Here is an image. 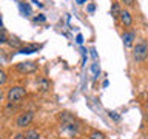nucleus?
I'll use <instances>...</instances> for the list:
<instances>
[{
    "instance_id": "12",
    "label": "nucleus",
    "mask_w": 148,
    "mask_h": 139,
    "mask_svg": "<svg viewBox=\"0 0 148 139\" xmlns=\"http://www.w3.org/2000/svg\"><path fill=\"white\" fill-rule=\"evenodd\" d=\"M90 139H105V136H103V133H100V131H92Z\"/></svg>"
},
{
    "instance_id": "18",
    "label": "nucleus",
    "mask_w": 148,
    "mask_h": 139,
    "mask_svg": "<svg viewBox=\"0 0 148 139\" xmlns=\"http://www.w3.org/2000/svg\"><path fill=\"white\" fill-rule=\"evenodd\" d=\"M14 139H25V134L18 133V134H16V136H14Z\"/></svg>"
},
{
    "instance_id": "7",
    "label": "nucleus",
    "mask_w": 148,
    "mask_h": 139,
    "mask_svg": "<svg viewBox=\"0 0 148 139\" xmlns=\"http://www.w3.org/2000/svg\"><path fill=\"white\" fill-rule=\"evenodd\" d=\"M122 40H123L125 46H131L133 45V40H134V32H123Z\"/></svg>"
},
{
    "instance_id": "16",
    "label": "nucleus",
    "mask_w": 148,
    "mask_h": 139,
    "mask_svg": "<svg viewBox=\"0 0 148 139\" xmlns=\"http://www.w3.org/2000/svg\"><path fill=\"white\" fill-rule=\"evenodd\" d=\"M120 2H123V5H127V6H131L134 3V0H120Z\"/></svg>"
},
{
    "instance_id": "11",
    "label": "nucleus",
    "mask_w": 148,
    "mask_h": 139,
    "mask_svg": "<svg viewBox=\"0 0 148 139\" xmlns=\"http://www.w3.org/2000/svg\"><path fill=\"white\" fill-rule=\"evenodd\" d=\"M18 6H20V11L23 14H26V16H29V14H31V8H29V5H28V3L22 2V3H18Z\"/></svg>"
},
{
    "instance_id": "22",
    "label": "nucleus",
    "mask_w": 148,
    "mask_h": 139,
    "mask_svg": "<svg viewBox=\"0 0 148 139\" xmlns=\"http://www.w3.org/2000/svg\"><path fill=\"white\" fill-rule=\"evenodd\" d=\"M76 2H77L79 5H82V3H85V2H86V0H76Z\"/></svg>"
},
{
    "instance_id": "14",
    "label": "nucleus",
    "mask_w": 148,
    "mask_h": 139,
    "mask_svg": "<svg viewBox=\"0 0 148 139\" xmlns=\"http://www.w3.org/2000/svg\"><path fill=\"white\" fill-rule=\"evenodd\" d=\"M5 82H6V73L0 70V85H3Z\"/></svg>"
},
{
    "instance_id": "19",
    "label": "nucleus",
    "mask_w": 148,
    "mask_h": 139,
    "mask_svg": "<svg viewBox=\"0 0 148 139\" xmlns=\"http://www.w3.org/2000/svg\"><path fill=\"white\" fill-rule=\"evenodd\" d=\"M37 20H39V22H45V16H42V14H40L39 17H36V22Z\"/></svg>"
},
{
    "instance_id": "5",
    "label": "nucleus",
    "mask_w": 148,
    "mask_h": 139,
    "mask_svg": "<svg viewBox=\"0 0 148 139\" xmlns=\"http://www.w3.org/2000/svg\"><path fill=\"white\" fill-rule=\"evenodd\" d=\"M16 68L20 73H32V71H36L37 65L34 62H20V63L16 65Z\"/></svg>"
},
{
    "instance_id": "17",
    "label": "nucleus",
    "mask_w": 148,
    "mask_h": 139,
    "mask_svg": "<svg viewBox=\"0 0 148 139\" xmlns=\"http://www.w3.org/2000/svg\"><path fill=\"white\" fill-rule=\"evenodd\" d=\"M5 60H6V57H5V54H3V51H0V63H3Z\"/></svg>"
},
{
    "instance_id": "8",
    "label": "nucleus",
    "mask_w": 148,
    "mask_h": 139,
    "mask_svg": "<svg viewBox=\"0 0 148 139\" xmlns=\"http://www.w3.org/2000/svg\"><path fill=\"white\" fill-rule=\"evenodd\" d=\"M40 46H37V45H31V46H23V48L18 50V53L20 54H31V53H36L37 50H39Z\"/></svg>"
},
{
    "instance_id": "24",
    "label": "nucleus",
    "mask_w": 148,
    "mask_h": 139,
    "mask_svg": "<svg viewBox=\"0 0 148 139\" xmlns=\"http://www.w3.org/2000/svg\"><path fill=\"white\" fill-rule=\"evenodd\" d=\"M0 139H2V138H0Z\"/></svg>"
},
{
    "instance_id": "13",
    "label": "nucleus",
    "mask_w": 148,
    "mask_h": 139,
    "mask_svg": "<svg viewBox=\"0 0 148 139\" xmlns=\"http://www.w3.org/2000/svg\"><path fill=\"white\" fill-rule=\"evenodd\" d=\"M5 42H8V37L3 30H0V43H5Z\"/></svg>"
},
{
    "instance_id": "1",
    "label": "nucleus",
    "mask_w": 148,
    "mask_h": 139,
    "mask_svg": "<svg viewBox=\"0 0 148 139\" xmlns=\"http://www.w3.org/2000/svg\"><path fill=\"white\" fill-rule=\"evenodd\" d=\"M25 94H26V91L23 87H12L8 91V100L9 102H18L25 97Z\"/></svg>"
},
{
    "instance_id": "15",
    "label": "nucleus",
    "mask_w": 148,
    "mask_h": 139,
    "mask_svg": "<svg viewBox=\"0 0 148 139\" xmlns=\"http://www.w3.org/2000/svg\"><path fill=\"white\" fill-rule=\"evenodd\" d=\"M92 73H94L96 76H97V73H99V63H97V62L92 63Z\"/></svg>"
},
{
    "instance_id": "9",
    "label": "nucleus",
    "mask_w": 148,
    "mask_h": 139,
    "mask_svg": "<svg viewBox=\"0 0 148 139\" xmlns=\"http://www.w3.org/2000/svg\"><path fill=\"white\" fill-rule=\"evenodd\" d=\"M120 12H122V9H120L119 3H113V8H111V16H113L114 19H117L120 16Z\"/></svg>"
},
{
    "instance_id": "20",
    "label": "nucleus",
    "mask_w": 148,
    "mask_h": 139,
    "mask_svg": "<svg viewBox=\"0 0 148 139\" xmlns=\"http://www.w3.org/2000/svg\"><path fill=\"white\" fill-rule=\"evenodd\" d=\"M82 42H83V37H82V34H79L77 36V43H82Z\"/></svg>"
},
{
    "instance_id": "23",
    "label": "nucleus",
    "mask_w": 148,
    "mask_h": 139,
    "mask_svg": "<svg viewBox=\"0 0 148 139\" xmlns=\"http://www.w3.org/2000/svg\"><path fill=\"white\" fill-rule=\"evenodd\" d=\"M2 99H3V93L0 91V100H2Z\"/></svg>"
},
{
    "instance_id": "3",
    "label": "nucleus",
    "mask_w": 148,
    "mask_h": 139,
    "mask_svg": "<svg viewBox=\"0 0 148 139\" xmlns=\"http://www.w3.org/2000/svg\"><path fill=\"white\" fill-rule=\"evenodd\" d=\"M60 118H62V122H63V128L65 130H69L71 133H77L79 125H77L76 120H74V118H71V116L66 114V113H63Z\"/></svg>"
},
{
    "instance_id": "21",
    "label": "nucleus",
    "mask_w": 148,
    "mask_h": 139,
    "mask_svg": "<svg viewBox=\"0 0 148 139\" xmlns=\"http://www.w3.org/2000/svg\"><path fill=\"white\" fill-rule=\"evenodd\" d=\"M88 11H90V12L94 11V5H90V6H88Z\"/></svg>"
},
{
    "instance_id": "10",
    "label": "nucleus",
    "mask_w": 148,
    "mask_h": 139,
    "mask_svg": "<svg viewBox=\"0 0 148 139\" xmlns=\"http://www.w3.org/2000/svg\"><path fill=\"white\" fill-rule=\"evenodd\" d=\"M25 139H40V134L36 130H28L25 133Z\"/></svg>"
},
{
    "instance_id": "4",
    "label": "nucleus",
    "mask_w": 148,
    "mask_h": 139,
    "mask_svg": "<svg viewBox=\"0 0 148 139\" xmlns=\"http://www.w3.org/2000/svg\"><path fill=\"white\" fill-rule=\"evenodd\" d=\"M32 119H34V113H32V111H26V113H22L20 116H18L16 124H17V127L23 128V127H28Z\"/></svg>"
},
{
    "instance_id": "6",
    "label": "nucleus",
    "mask_w": 148,
    "mask_h": 139,
    "mask_svg": "<svg viewBox=\"0 0 148 139\" xmlns=\"http://www.w3.org/2000/svg\"><path fill=\"white\" fill-rule=\"evenodd\" d=\"M119 19H120V22H122L123 26H131L133 25V16H131V12H130L128 9H122Z\"/></svg>"
},
{
    "instance_id": "2",
    "label": "nucleus",
    "mask_w": 148,
    "mask_h": 139,
    "mask_svg": "<svg viewBox=\"0 0 148 139\" xmlns=\"http://www.w3.org/2000/svg\"><path fill=\"white\" fill-rule=\"evenodd\" d=\"M148 56V46L145 43H137L134 46V51H133V57L137 60V62H142L145 60Z\"/></svg>"
}]
</instances>
